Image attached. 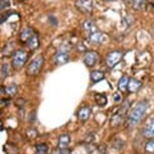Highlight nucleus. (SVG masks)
Returning <instances> with one entry per match:
<instances>
[{
    "label": "nucleus",
    "mask_w": 154,
    "mask_h": 154,
    "mask_svg": "<svg viewBox=\"0 0 154 154\" xmlns=\"http://www.w3.org/2000/svg\"><path fill=\"white\" fill-rule=\"evenodd\" d=\"M145 151L149 154L154 153V140H149L145 144Z\"/></svg>",
    "instance_id": "24"
},
{
    "label": "nucleus",
    "mask_w": 154,
    "mask_h": 154,
    "mask_svg": "<svg viewBox=\"0 0 154 154\" xmlns=\"http://www.w3.org/2000/svg\"><path fill=\"white\" fill-rule=\"evenodd\" d=\"M1 92L4 93L9 96H15L17 94V87L15 85H10V86H7L5 88H2L1 89Z\"/></svg>",
    "instance_id": "21"
},
{
    "label": "nucleus",
    "mask_w": 154,
    "mask_h": 154,
    "mask_svg": "<svg viewBox=\"0 0 154 154\" xmlns=\"http://www.w3.org/2000/svg\"><path fill=\"white\" fill-rule=\"evenodd\" d=\"M142 87V83L137 79H130L129 84H128V89L127 91L129 93H136L139 91Z\"/></svg>",
    "instance_id": "9"
},
{
    "label": "nucleus",
    "mask_w": 154,
    "mask_h": 154,
    "mask_svg": "<svg viewBox=\"0 0 154 154\" xmlns=\"http://www.w3.org/2000/svg\"><path fill=\"white\" fill-rule=\"evenodd\" d=\"M17 1H23V0H17Z\"/></svg>",
    "instance_id": "31"
},
{
    "label": "nucleus",
    "mask_w": 154,
    "mask_h": 154,
    "mask_svg": "<svg viewBox=\"0 0 154 154\" xmlns=\"http://www.w3.org/2000/svg\"><path fill=\"white\" fill-rule=\"evenodd\" d=\"M114 101L115 102H120L121 101V96L119 94H115L114 95Z\"/></svg>",
    "instance_id": "30"
},
{
    "label": "nucleus",
    "mask_w": 154,
    "mask_h": 154,
    "mask_svg": "<svg viewBox=\"0 0 154 154\" xmlns=\"http://www.w3.org/2000/svg\"><path fill=\"white\" fill-rule=\"evenodd\" d=\"M9 101L10 100H8V99H2L1 100V107L2 108H3L5 105H8V104H9Z\"/></svg>",
    "instance_id": "28"
},
{
    "label": "nucleus",
    "mask_w": 154,
    "mask_h": 154,
    "mask_svg": "<svg viewBox=\"0 0 154 154\" xmlns=\"http://www.w3.org/2000/svg\"><path fill=\"white\" fill-rule=\"evenodd\" d=\"M90 79H91L93 83H98L105 79V75L100 71H93L90 74Z\"/></svg>",
    "instance_id": "17"
},
{
    "label": "nucleus",
    "mask_w": 154,
    "mask_h": 154,
    "mask_svg": "<svg viewBox=\"0 0 154 154\" xmlns=\"http://www.w3.org/2000/svg\"><path fill=\"white\" fill-rule=\"evenodd\" d=\"M148 108V102L147 101H141L136 104V106L131 110V112L128 115V125L129 127H135L140 123V121L143 118L144 114L146 113V110Z\"/></svg>",
    "instance_id": "1"
},
{
    "label": "nucleus",
    "mask_w": 154,
    "mask_h": 154,
    "mask_svg": "<svg viewBox=\"0 0 154 154\" xmlns=\"http://www.w3.org/2000/svg\"><path fill=\"white\" fill-rule=\"evenodd\" d=\"M75 6L80 12L84 14H92L93 12V0H75Z\"/></svg>",
    "instance_id": "4"
},
{
    "label": "nucleus",
    "mask_w": 154,
    "mask_h": 154,
    "mask_svg": "<svg viewBox=\"0 0 154 154\" xmlns=\"http://www.w3.org/2000/svg\"><path fill=\"white\" fill-rule=\"evenodd\" d=\"M4 151L6 152V154H18L19 150L18 147L16 145H14L12 143H7L4 145Z\"/></svg>",
    "instance_id": "20"
},
{
    "label": "nucleus",
    "mask_w": 154,
    "mask_h": 154,
    "mask_svg": "<svg viewBox=\"0 0 154 154\" xmlns=\"http://www.w3.org/2000/svg\"><path fill=\"white\" fill-rule=\"evenodd\" d=\"M8 75H9V66L7 63H3L1 66V79H6Z\"/></svg>",
    "instance_id": "23"
},
{
    "label": "nucleus",
    "mask_w": 154,
    "mask_h": 154,
    "mask_svg": "<svg viewBox=\"0 0 154 154\" xmlns=\"http://www.w3.org/2000/svg\"><path fill=\"white\" fill-rule=\"evenodd\" d=\"M77 49L79 51V53H84V51H87V48L83 45L82 42H78L77 43Z\"/></svg>",
    "instance_id": "27"
},
{
    "label": "nucleus",
    "mask_w": 154,
    "mask_h": 154,
    "mask_svg": "<svg viewBox=\"0 0 154 154\" xmlns=\"http://www.w3.org/2000/svg\"><path fill=\"white\" fill-rule=\"evenodd\" d=\"M122 57H123V53L120 51H111L106 57V65L109 66L110 69H113L114 66L121 62Z\"/></svg>",
    "instance_id": "5"
},
{
    "label": "nucleus",
    "mask_w": 154,
    "mask_h": 154,
    "mask_svg": "<svg viewBox=\"0 0 154 154\" xmlns=\"http://www.w3.org/2000/svg\"><path fill=\"white\" fill-rule=\"evenodd\" d=\"M28 60V54L23 49H17V51L14 53L12 60H11V66L14 69L18 71L22 68L23 66L26 63Z\"/></svg>",
    "instance_id": "2"
},
{
    "label": "nucleus",
    "mask_w": 154,
    "mask_h": 154,
    "mask_svg": "<svg viewBox=\"0 0 154 154\" xmlns=\"http://www.w3.org/2000/svg\"><path fill=\"white\" fill-rule=\"evenodd\" d=\"M71 143V137L69 134H62L59 137V142H57V147L60 148V150L66 149L69 146V144Z\"/></svg>",
    "instance_id": "11"
},
{
    "label": "nucleus",
    "mask_w": 154,
    "mask_h": 154,
    "mask_svg": "<svg viewBox=\"0 0 154 154\" xmlns=\"http://www.w3.org/2000/svg\"><path fill=\"white\" fill-rule=\"evenodd\" d=\"M48 21H49V23H51V25H53V26H57V20L54 15H49L48 16Z\"/></svg>",
    "instance_id": "26"
},
{
    "label": "nucleus",
    "mask_w": 154,
    "mask_h": 154,
    "mask_svg": "<svg viewBox=\"0 0 154 154\" xmlns=\"http://www.w3.org/2000/svg\"><path fill=\"white\" fill-rule=\"evenodd\" d=\"M129 81H130V78L129 77H122L120 80H119V83H118V89L120 90L121 92H126L127 89H128V84H129Z\"/></svg>",
    "instance_id": "18"
},
{
    "label": "nucleus",
    "mask_w": 154,
    "mask_h": 154,
    "mask_svg": "<svg viewBox=\"0 0 154 154\" xmlns=\"http://www.w3.org/2000/svg\"><path fill=\"white\" fill-rule=\"evenodd\" d=\"M90 42L92 43H97V45H101V43L104 42V39H105V35L103 33L100 32V31H96V32H93L90 34L89 36Z\"/></svg>",
    "instance_id": "10"
},
{
    "label": "nucleus",
    "mask_w": 154,
    "mask_h": 154,
    "mask_svg": "<svg viewBox=\"0 0 154 154\" xmlns=\"http://www.w3.org/2000/svg\"><path fill=\"white\" fill-rule=\"evenodd\" d=\"M43 65H45V57H43V56L36 57L35 59L27 66L26 74L28 75H30V77L37 75L40 72V71H42Z\"/></svg>",
    "instance_id": "3"
},
{
    "label": "nucleus",
    "mask_w": 154,
    "mask_h": 154,
    "mask_svg": "<svg viewBox=\"0 0 154 154\" xmlns=\"http://www.w3.org/2000/svg\"><path fill=\"white\" fill-rule=\"evenodd\" d=\"M35 33L33 31L32 28L30 27H26L24 28L21 32H20V35H19V40L22 43H27L28 40H29L31 37H32L33 34Z\"/></svg>",
    "instance_id": "8"
},
{
    "label": "nucleus",
    "mask_w": 154,
    "mask_h": 154,
    "mask_svg": "<svg viewBox=\"0 0 154 154\" xmlns=\"http://www.w3.org/2000/svg\"><path fill=\"white\" fill-rule=\"evenodd\" d=\"M59 154H71V151L66 148V149H62V150H60Z\"/></svg>",
    "instance_id": "29"
},
{
    "label": "nucleus",
    "mask_w": 154,
    "mask_h": 154,
    "mask_svg": "<svg viewBox=\"0 0 154 154\" xmlns=\"http://www.w3.org/2000/svg\"><path fill=\"white\" fill-rule=\"evenodd\" d=\"M48 146L45 143L37 144L35 146V154H48Z\"/></svg>",
    "instance_id": "22"
},
{
    "label": "nucleus",
    "mask_w": 154,
    "mask_h": 154,
    "mask_svg": "<svg viewBox=\"0 0 154 154\" xmlns=\"http://www.w3.org/2000/svg\"><path fill=\"white\" fill-rule=\"evenodd\" d=\"M99 60V54L97 51H87L85 54V57H84V63L85 65L88 66V68H93L97 65Z\"/></svg>",
    "instance_id": "6"
},
{
    "label": "nucleus",
    "mask_w": 154,
    "mask_h": 154,
    "mask_svg": "<svg viewBox=\"0 0 154 154\" xmlns=\"http://www.w3.org/2000/svg\"><path fill=\"white\" fill-rule=\"evenodd\" d=\"M27 48L30 49V51H35L36 48H39V38L37 33H34L32 37L28 40V42L26 43Z\"/></svg>",
    "instance_id": "14"
},
{
    "label": "nucleus",
    "mask_w": 154,
    "mask_h": 154,
    "mask_svg": "<svg viewBox=\"0 0 154 154\" xmlns=\"http://www.w3.org/2000/svg\"><path fill=\"white\" fill-rule=\"evenodd\" d=\"M10 6V1L9 0H0V9L1 11H3L4 9H6Z\"/></svg>",
    "instance_id": "25"
},
{
    "label": "nucleus",
    "mask_w": 154,
    "mask_h": 154,
    "mask_svg": "<svg viewBox=\"0 0 154 154\" xmlns=\"http://www.w3.org/2000/svg\"><path fill=\"white\" fill-rule=\"evenodd\" d=\"M130 1H131L133 9H135V10L144 9L147 4V0H130Z\"/></svg>",
    "instance_id": "19"
},
{
    "label": "nucleus",
    "mask_w": 154,
    "mask_h": 154,
    "mask_svg": "<svg viewBox=\"0 0 154 154\" xmlns=\"http://www.w3.org/2000/svg\"><path fill=\"white\" fill-rule=\"evenodd\" d=\"M83 28H84V30H85L86 32H88L89 34L98 31L97 26H96V23L91 19L86 20V21L83 23Z\"/></svg>",
    "instance_id": "12"
},
{
    "label": "nucleus",
    "mask_w": 154,
    "mask_h": 154,
    "mask_svg": "<svg viewBox=\"0 0 154 154\" xmlns=\"http://www.w3.org/2000/svg\"><path fill=\"white\" fill-rule=\"evenodd\" d=\"M69 56L66 51H57L54 56V63L57 66H63V65H66V63H69Z\"/></svg>",
    "instance_id": "7"
},
{
    "label": "nucleus",
    "mask_w": 154,
    "mask_h": 154,
    "mask_svg": "<svg viewBox=\"0 0 154 154\" xmlns=\"http://www.w3.org/2000/svg\"><path fill=\"white\" fill-rule=\"evenodd\" d=\"M94 99H95L96 104L100 107H105L107 105V103H108V99H107L106 95L101 94V93H96L94 96Z\"/></svg>",
    "instance_id": "15"
},
{
    "label": "nucleus",
    "mask_w": 154,
    "mask_h": 154,
    "mask_svg": "<svg viewBox=\"0 0 154 154\" xmlns=\"http://www.w3.org/2000/svg\"><path fill=\"white\" fill-rule=\"evenodd\" d=\"M90 115H91V109L89 107H83L78 112V118L81 121H87L89 119Z\"/></svg>",
    "instance_id": "16"
},
{
    "label": "nucleus",
    "mask_w": 154,
    "mask_h": 154,
    "mask_svg": "<svg viewBox=\"0 0 154 154\" xmlns=\"http://www.w3.org/2000/svg\"><path fill=\"white\" fill-rule=\"evenodd\" d=\"M143 134L146 138H149V139L154 138V118L151 119L148 125L145 127Z\"/></svg>",
    "instance_id": "13"
}]
</instances>
